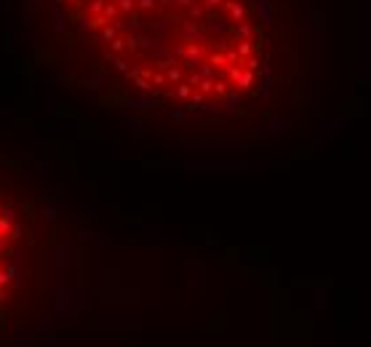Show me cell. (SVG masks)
I'll return each instance as SVG.
<instances>
[{
    "mask_svg": "<svg viewBox=\"0 0 371 347\" xmlns=\"http://www.w3.org/2000/svg\"><path fill=\"white\" fill-rule=\"evenodd\" d=\"M27 43L88 40L139 88L203 101L219 94L230 64L214 43L224 0H11Z\"/></svg>",
    "mask_w": 371,
    "mask_h": 347,
    "instance_id": "cell-1",
    "label": "cell"
},
{
    "mask_svg": "<svg viewBox=\"0 0 371 347\" xmlns=\"http://www.w3.org/2000/svg\"><path fill=\"white\" fill-rule=\"evenodd\" d=\"M54 246V208L35 166L0 134V339L38 318Z\"/></svg>",
    "mask_w": 371,
    "mask_h": 347,
    "instance_id": "cell-2",
    "label": "cell"
}]
</instances>
